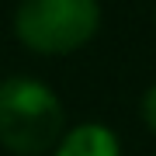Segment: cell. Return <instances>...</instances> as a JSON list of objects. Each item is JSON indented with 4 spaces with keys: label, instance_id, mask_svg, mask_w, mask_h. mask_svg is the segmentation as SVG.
Masks as SVG:
<instances>
[{
    "label": "cell",
    "instance_id": "1",
    "mask_svg": "<svg viewBox=\"0 0 156 156\" xmlns=\"http://www.w3.org/2000/svg\"><path fill=\"white\" fill-rule=\"evenodd\" d=\"M59 97L35 76H11L0 83V146L17 156H38L62 139Z\"/></svg>",
    "mask_w": 156,
    "mask_h": 156
},
{
    "label": "cell",
    "instance_id": "2",
    "mask_svg": "<svg viewBox=\"0 0 156 156\" xmlns=\"http://www.w3.org/2000/svg\"><path fill=\"white\" fill-rule=\"evenodd\" d=\"M97 0H21L14 14V35L42 56H66L97 35Z\"/></svg>",
    "mask_w": 156,
    "mask_h": 156
},
{
    "label": "cell",
    "instance_id": "4",
    "mask_svg": "<svg viewBox=\"0 0 156 156\" xmlns=\"http://www.w3.org/2000/svg\"><path fill=\"white\" fill-rule=\"evenodd\" d=\"M142 122L156 132V83L142 94Z\"/></svg>",
    "mask_w": 156,
    "mask_h": 156
},
{
    "label": "cell",
    "instance_id": "3",
    "mask_svg": "<svg viewBox=\"0 0 156 156\" xmlns=\"http://www.w3.org/2000/svg\"><path fill=\"white\" fill-rule=\"evenodd\" d=\"M56 156H118V139L104 125H76L62 135Z\"/></svg>",
    "mask_w": 156,
    "mask_h": 156
}]
</instances>
